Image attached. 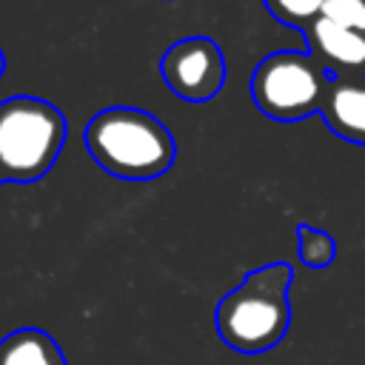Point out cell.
Instances as JSON below:
<instances>
[{
  "instance_id": "obj_1",
  "label": "cell",
  "mask_w": 365,
  "mask_h": 365,
  "mask_svg": "<svg viewBox=\"0 0 365 365\" xmlns=\"http://www.w3.org/2000/svg\"><path fill=\"white\" fill-rule=\"evenodd\" d=\"M294 271L288 262H268L242 277L214 311L220 339L245 356H257L282 342L291 325V288Z\"/></svg>"
},
{
  "instance_id": "obj_2",
  "label": "cell",
  "mask_w": 365,
  "mask_h": 365,
  "mask_svg": "<svg viewBox=\"0 0 365 365\" xmlns=\"http://www.w3.org/2000/svg\"><path fill=\"white\" fill-rule=\"evenodd\" d=\"M83 143L91 160L120 180H154L177 157L171 131L154 114L134 106L97 111L83 128Z\"/></svg>"
},
{
  "instance_id": "obj_3",
  "label": "cell",
  "mask_w": 365,
  "mask_h": 365,
  "mask_svg": "<svg viewBox=\"0 0 365 365\" xmlns=\"http://www.w3.org/2000/svg\"><path fill=\"white\" fill-rule=\"evenodd\" d=\"M66 117L40 97H9L0 103V168L6 182L29 185L60 157Z\"/></svg>"
},
{
  "instance_id": "obj_4",
  "label": "cell",
  "mask_w": 365,
  "mask_h": 365,
  "mask_svg": "<svg viewBox=\"0 0 365 365\" xmlns=\"http://www.w3.org/2000/svg\"><path fill=\"white\" fill-rule=\"evenodd\" d=\"M334 77L308 51H274L262 57L251 74L254 106L279 123H297L322 108Z\"/></svg>"
},
{
  "instance_id": "obj_5",
  "label": "cell",
  "mask_w": 365,
  "mask_h": 365,
  "mask_svg": "<svg viewBox=\"0 0 365 365\" xmlns=\"http://www.w3.org/2000/svg\"><path fill=\"white\" fill-rule=\"evenodd\" d=\"M165 86L185 103H205L225 83V57L211 37H185L165 48L160 60Z\"/></svg>"
},
{
  "instance_id": "obj_6",
  "label": "cell",
  "mask_w": 365,
  "mask_h": 365,
  "mask_svg": "<svg viewBox=\"0 0 365 365\" xmlns=\"http://www.w3.org/2000/svg\"><path fill=\"white\" fill-rule=\"evenodd\" d=\"M302 34L308 40V54L325 68H334L336 77L365 74V34L342 29L325 17H317Z\"/></svg>"
},
{
  "instance_id": "obj_7",
  "label": "cell",
  "mask_w": 365,
  "mask_h": 365,
  "mask_svg": "<svg viewBox=\"0 0 365 365\" xmlns=\"http://www.w3.org/2000/svg\"><path fill=\"white\" fill-rule=\"evenodd\" d=\"M319 114L336 137L365 145V74L334 77Z\"/></svg>"
},
{
  "instance_id": "obj_8",
  "label": "cell",
  "mask_w": 365,
  "mask_h": 365,
  "mask_svg": "<svg viewBox=\"0 0 365 365\" xmlns=\"http://www.w3.org/2000/svg\"><path fill=\"white\" fill-rule=\"evenodd\" d=\"M0 365H68L43 328H17L0 339Z\"/></svg>"
},
{
  "instance_id": "obj_9",
  "label": "cell",
  "mask_w": 365,
  "mask_h": 365,
  "mask_svg": "<svg viewBox=\"0 0 365 365\" xmlns=\"http://www.w3.org/2000/svg\"><path fill=\"white\" fill-rule=\"evenodd\" d=\"M297 237H299V259L308 268H325V265L334 262L336 242H334L331 234H325L319 228H311V225H299Z\"/></svg>"
},
{
  "instance_id": "obj_10",
  "label": "cell",
  "mask_w": 365,
  "mask_h": 365,
  "mask_svg": "<svg viewBox=\"0 0 365 365\" xmlns=\"http://www.w3.org/2000/svg\"><path fill=\"white\" fill-rule=\"evenodd\" d=\"M265 6L279 23L305 31L322 14L325 0H265Z\"/></svg>"
},
{
  "instance_id": "obj_11",
  "label": "cell",
  "mask_w": 365,
  "mask_h": 365,
  "mask_svg": "<svg viewBox=\"0 0 365 365\" xmlns=\"http://www.w3.org/2000/svg\"><path fill=\"white\" fill-rule=\"evenodd\" d=\"M319 17L365 34V0H325Z\"/></svg>"
},
{
  "instance_id": "obj_12",
  "label": "cell",
  "mask_w": 365,
  "mask_h": 365,
  "mask_svg": "<svg viewBox=\"0 0 365 365\" xmlns=\"http://www.w3.org/2000/svg\"><path fill=\"white\" fill-rule=\"evenodd\" d=\"M6 74V54H3V48H0V77Z\"/></svg>"
},
{
  "instance_id": "obj_13",
  "label": "cell",
  "mask_w": 365,
  "mask_h": 365,
  "mask_svg": "<svg viewBox=\"0 0 365 365\" xmlns=\"http://www.w3.org/2000/svg\"><path fill=\"white\" fill-rule=\"evenodd\" d=\"M3 182H6V177H3V168H0V185H3Z\"/></svg>"
}]
</instances>
